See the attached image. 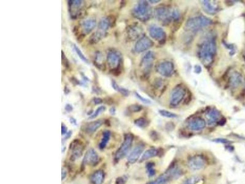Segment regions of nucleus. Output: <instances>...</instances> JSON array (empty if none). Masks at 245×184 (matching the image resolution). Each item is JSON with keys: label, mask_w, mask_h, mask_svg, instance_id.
<instances>
[{"label": "nucleus", "mask_w": 245, "mask_h": 184, "mask_svg": "<svg viewBox=\"0 0 245 184\" xmlns=\"http://www.w3.org/2000/svg\"><path fill=\"white\" fill-rule=\"evenodd\" d=\"M216 44L213 38H210L204 41L200 48L199 56L205 65L210 64L216 53Z\"/></svg>", "instance_id": "nucleus-1"}, {"label": "nucleus", "mask_w": 245, "mask_h": 184, "mask_svg": "<svg viewBox=\"0 0 245 184\" xmlns=\"http://www.w3.org/2000/svg\"><path fill=\"white\" fill-rule=\"evenodd\" d=\"M212 21L204 15H200L189 19L186 23L185 29L191 32H196L200 29L209 26Z\"/></svg>", "instance_id": "nucleus-2"}, {"label": "nucleus", "mask_w": 245, "mask_h": 184, "mask_svg": "<svg viewBox=\"0 0 245 184\" xmlns=\"http://www.w3.org/2000/svg\"><path fill=\"white\" fill-rule=\"evenodd\" d=\"M134 15L142 20H147L150 19L152 10L148 3L145 1H140L133 9Z\"/></svg>", "instance_id": "nucleus-3"}, {"label": "nucleus", "mask_w": 245, "mask_h": 184, "mask_svg": "<svg viewBox=\"0 0 245 184\" xmlns=\"http://www.w3.org/2000/svg\"><path fill=\"white\" fill-rule=\"evenodd\" d=\"M132 141H133V136L131 135L128 134L126 135L122 145L116 153L115 158L117 160L122 159L127 155V153H128L129 150L131 147Z\"/></svg>", "instance_id": "nucleus-4"}, {"label": "nucleus", "mask_w": 245, "mask_h": 184, "mask_svg": "<svg viewBox=\"0 0 245 184\" xmlns=\"http://www.w3.org/2000/svg\"><path fill=\"white\" fill-rule=\"evenodd\" d=\"M186 95L185 90L182 87H176L170 95V105L173 106L178 105Z\"/></svg>", "instance_id": "nucleus-5"}, {"label": "nucleus", "mask_w": 245, "mask_h": 184, "mask_svg": "<svg viewBox=\"0 0 245 184\" xmlns=\"http://www.w3.org/2000/svg\"><path fill=\"white\" fill-rule=\"evenodd\" d=\"M155 16L156 19L163 23H167L172 19V11L165 7H160L155 9Z\"/></svg>", "instance_id": "nucleus-6"}, {"label": "nucleus", "mask_w": 245, "mask_h": 184, "mask_svg": "<svg viewBox=\"0 0 245 184\" xmlns=\"http://www.w3.org/2000/svg\"><path fill=\"white\" fill-rule=\"evenodd\" d=\"M206 164V160L202 155H196L191 158L188 161L189 168L194 171L202 169Z\"/></svg>", "instance_id": "nucleus-7"}, {"label": "nucleus", "mask_w": 245, "mask_h": 184, "mask_svg": "<svg viewBox=\"0 0 245 184\" xmlns=\"http://www.w3.org/2000/svg\"><path fill=\"white\" fill-rule=\"evenodd\" d=\"M153 45V41L148 37L143 36L141 37L135 44V50L137 52H143Z\"/></svg>", "instance_id": "nucleus-8"}, {"label": "nucleus", "mask_w": 245, "mask_h": 184, "mask_svg": "<svg viewBox=\"0 0 245 184\" xmlns=\"http://www.w3.org/2000/svg\"><path fill=\"white\" fill-rule=\"evenodd\" d=\"M173 64L171 62L166 61L159 64L157 66V71L164 76H170L173 72Z\"/></svg>", "instance_id": "nucleus-9"}, {"label": "nucleus", "mask_w": 245, "mask_h": 184, "mask_svg": "<svg viewBox=\"0 0 245 184\" xmlns=\"http://www.w3.org/2000/svg\"><path fill=\"white\" fill-rule=\"evenodd\" d=\"M99 155L94 149H89L85 153L83 158V163L85 165H94L98 162Z\"/></svg>", "instance_id": "nucleus-10"}, {"label": "nucleus", "mask_w": 245, "mask_h": 184, "mask_svg": "<svg viewBox=\"0 0 245 184\" xmlns=\"http://www.w3.org/2000/svg\"><path fill=\"white\" fill-rule=\"evenodd\" d=\"M149 33L150 36L158 41H163L165 37L164 30L161 27L156 25H152L150 27Z\"/></svg>", "instance_id": "nucleus-11"}, {"label": "nucleus", "mask_w": 245, "mask_h": 184, "mask_svg": "<svg viewBox=\"0 0 245 184\" xmlns=\"http://www.w3.org/2000/svg\"><path fill=\"white\" fill-rule=\"evenodd\" d=\"M143 150H144L143 145L140 144V145L137 146L132 150V151L131 152V153L128 156V158H127L128 162L130 163H134L136 162L139 160V157L140 156Z\"/></svg>", "instance_id": "nucleus-12"}, {"label": "nucleus", "mask_w": 245, "mask_h": 184, "mask_svg": "<svg viewBox=\"0 0 245 184\" xmlns=\"http://www.w3.org/2000/svg\"><path fill=\"white\" fill-rule=\"evenodd\" d=\"M154 60V54L152 51L147 52L142 60V66L145 71H148L152 68Z\"/></svg>", "instance_id": "nucleus-13"}, {"label": "nucleus", "mask_w": 245, "mask_h": 184, "mask_svg": "<svg viewBox=\"0 0 245 184\" xmlns=\"http://www.w3.org/2000/svg\"><path fill=\"white\" fill-rule=\"evenodd\" d=\"M206 126V122L202 118L197 117L193 119L188 124L190 130L194 131H199L204 129Z\"/></svg>", "instance_id": "nucleus-14"}, {"label": "nucleus", "mask_w": 245, "mask_h": 184, "mask_svg": "<svg viewBox=\"0 0 245 184\" xmlns=\"http://www.w3.org/2000/svg\"><path fill=\"white\" fill-rule=\"evenodd\" d=\"M202 4L205 11L210 14H215L218 9L217 2L214 1H203Z\"/></svg>", "instance_id": "nucleus-15"}, {"label": "nucleus", "mask_w": 245, "mask_h": 184, "mask_svg": "<svg viewBox=\"0 0 245 184\" xmlns=\"http://www.w3.org/2000/svg\"><path fill=\"white\" fill-rule=\"evenodd\" d=\"M220 116V112L216 109H211L208 110L206 114V117L208 120V123L210 125L214 124L219 119Z\"/></svg>", "instance_id": "nucleus-16"}, {"label": "nucleus", "mask_w": 245, "mask_h": 184, "mask_svg": "<svg viewBox=\"0 0 245 184\" xmlns=\"http://www.w3.org/2000/svg\"><path fill=\"white\" fill-rule=\"evenodd\" d=\"M243 82L242 75L238 72H234L231 74L229 79V83L231 87L237 88Z\"/></svg>", "instance_id": "nucleus-17"}, {"label": "nucleus", "mask_w": 245, "mask_h": 184, "mask_svg": "<svg viewBox=\"0 0 245 184\" xmlns=\"http://www.w3.org/2000/svg\"><path fill=\"white\" fill-rule=\"evenodd\" d=\"M107 58L108 62L110 66L112 68H115L118 66L120 62V57L117 52L111 51L108 53Z\"/></svg>", "instance_id": "nucleus-18"}, {"label": "nucleus", "mask_w": 245, "mask_h": 184, "mask_svg": "<svg viewBox=\"0 0 245 184\" xmlns=\"http://www.w3.org/2000/svg\"><path fill=\"white\" fill-rule=\"evenodd\" d=\"M96 22L95 19H92V18L87 19L83 22L82 27H83V31L86 33H88L91 32L94 28V27H96Z\"/></svg>", "instance_id": "nucleus-19"}, {"label": "nucleus", "mask_w": 245, "mask_h": 184, "mask_svg": "<svg viewBox=\"0 0 245 184\" xmlns=\"http://www.w3.org/2000/svg\"><path fill=\"white\" fill-rule=\"evenodd\" d=\"M104 172L101 170H99L92 174L90 180L93 184H102L104 182Z\"/></svg>", "instance_id": "nucleus-20"}, {"label": "nucleus", "mask_w": 245, "mask_h": 184, "mask_svg": "<svg viewBox=\"0 0 245 184\" xmlns=\"http://www.w3.org/2000/svg\"><path fill=\"white\" fill-rule=\"evenodd\" d=\"M99 82L103 89L107 92L112 91L113 87H112V85H111V83L109 77L105 75H101L99 78Z\"/></svg>", "instance_id": "nucleus-21"}, {"label": "nucleus", "mask_w": 245, "mask_h": 184, "mask_svg": "<svg viewBox=\"0 0 245 184\" xmlns=\"http://www.w3.org/2000/svg\"><path fill=\"white\" fill-rule=\"evenodd\" d=\"M102 123L103 122L101 120L93 122L88 125V126L86 128V130L87 131V132L89 133H94L100 126H101Z\"/></svg>", "instance_id": "nucleus-22"}, {"label": "nucleus", "mask_w": 245, "mask_h": 184, "mask_svg": "<svg viewBox=\"0 0 245 184\" xmlns=\"http://www.w3.org/2000/svg\"><path fill=\"white\" fill-rule=\"evenodd\" d=\"M110 135H111V133L109 130H106L103 132L102 138L101 141L99 145V147L101 150H103L105 147H106V146L110 139Z\"/></svg>", "instance_id": "nucleus-23"}, {"label": "nucleus", "mask_w": 245, "mask_h": 184, "mask_svg": "<svg viewBox=\"0 0 245 184\" xmlns=\"http://www.w3.org/2000/svg\"><path fill=\"white\" fill-rule=\"evenodd\" d=\"M158 153H159L158 150H157V149H156V148H151V149H149V150H147V151L143 153V155H142V158H141L140 161H143L148 160V159H150V158H151L155 157V156L158 155Z\"/></svg>", "instance_id": "nucleus-24"}, {"label": "nucleus", "mask_w": 245, "mask_h": 184, "mask_svg": "<svg viewBox=\"0 0 245 184\" xmlns=\"http://www.w3.org/2000/svg\"><path fill=\"white\" fill-rule=\"evenodd\" d=\"M170 179H171V178L170 177L169 174L167 173H166L165 174L160 176L156 180H155L148 184H167V183Z\"/></svg>", "instance_id": "nucleus-25"}, {"label": "nucleus", "mask_w": 245, "mask_h": 184, "mask_svg": "<svg viewBox=\"0 0 245 184\" xmlns=\"http://www.w3.org/2000/svg\"><path fill=\"white\" fill-rule=\"evenodd\" d=\"M109 27V22L108 19L106 17L102 18L99 24V29L100 30V32L104 33L106 30L108 29Z\"/></svg>", "instance_id": "nucleus-26"}, {"label": "nucleus", "mask_w": 245, "mask_h": 184, "mask_svg": "<svg viewBox=\"0 0 245 184\" xmlns=\"http://www.w3.org/2000/svg\"><path fill=\"white\" fill-rule=\"evenodd\" d=\"M203 179L200 176H193L187 179L184 184H202Z\"/></svg>", "instance_id": "nucleus-27"}, {"label": "nucleus", "mask_w": 245, "mask_h": 184, "mask_svg": "<svg viewBox=\"0 0 245 184\" xmlns=\"http://www.w3.org/2000/svg\"><path fill=\"white\" fill-rule=\"evenodd\" d=\"M134 123H135V125L136 126H137L139 127L145 128V127H147L148 125L149 122H148V121L147 119H145L144 118H140L137 119L134 122Z\"/></svg>", "instance_id": "nucleus-28"}, {"label": "nucleus", "mask_w": 245, "mask_h": 184, "mask_svg": "<svg viewBox=\"0 0 245 184\" xmlns=\"http://www.w3.org/2000/svg\"><path fill=\"white\" fill-rule=\"evenodd\" d=\"M74 50H75V52H76L77 55L79 56V57L80 58V59H81L82 61H83V62H85V63H88V61L87 58L85 57V55L83 54V53H82V51L81 50V49H80L77 45H74Z\"/></svg>", "instance_id": "nucleus-29"}, {"label": "nucleus", "mask_w": 245, "mask_h": 184, "mask_svg": "<svg viewBox=\"0 0 245 184\" xmlns=\"http://www.w3.org/2000/svg\"><path fill=\"white\" fill-rule=\"evenodd\" d=\"M159 112L162 116L167 117V118H176L177 117V115L176 114H175V113H174L173 112H169L168 110H159Z\"/></svg>", "instance_id": "nucleus-30"}, {"label": "nucleus", "mask_w": 245, "mask_h": 184, "mask_svg": "<svg viewBox=\"0 0 245 184\" xmlns=\"http://www.w3.org/2000/svg\"><path fill=\"white\" fill-rule=\"evenodd\" d=\"M153 166H154V163H151V162L148 163L147 165V166H146L148 176H150V177H152V176H155V174H156V171H155V169H154Z\"/></svg>", "instance_id": "nucleus-31"}, {"label": "nucleus", "mask_w": 245, "mask_h": 184, "mask_svg": "<svg viewBox=\"0 0 245 184\" xmlns=\"http://www.w3.org/2000/svg\"><path fill=\"white\" fill-rule=\"evenodd\" d=\"M105 110H106V107H105V106H99V107L96 110V111L94 112V113H93V114H91V115H90L89 118H90V119L95 118L97 117L100 113H101L102 112H104Z\"/></svg>", "instance_id": "nucleus-32"}, {"label": "nucleus", "mask_w": 245, "mask_h": 184, "mask_svg": "<svg viewBox=\"0 0 245 184\" xmlns=\"http://www.w3.org/2000/svg\"><path fill=\"white\" fill-rule=\"evenodd\" d=\"M135 96H136V97L139 100H140L142 102H143V103H145V104H147V105H148V104H150L151 103V101L150 100H148V99H147V98H144V97H143L142 96H141L139 93H137V92H135Z\"/></svg>", "instance_id": "nucleus-33"}, {"label": "nucleus", "mask_w": 245, "mask_h": 184, "mask_svg": "<svg viewBox=\"0 0 245 184\" xmlns=\"http://www.w3.org/2000/svg\"><path fill=\"white\" fill-rule=\"evenodd\" d=\"M213 141L214 143H221V144H228L231 143L230 141H229L226 139H224V138L214 139L213 140Z\"/></svg>", "instance_id": "nucleus-34"}, {"label": "nucleus", "mask_w": 245, "mask_h": 184, "mask_svg": "<svg viewBox=\"0 0 245 184\" xmlns=\"http://www.w3.org/2000/svg\"><path fill=\"white\" fill-rule=\"evenodd\" d=\"M180 14L177 9H174L172 11V19L174 20H177L180 18Z\"/></svg>", "instance_id": "nucleus-35"}, {"label": "nucleus", "mask_w": 245, "mask_h": 184, "mask_svg": "<svg viewBox=\"0 0 245 184\" xmlns=\"http://www.w3.org/2000/svg\"><path fill=\"white\" fill-rule=\"evenodd\" d=\"M140 33V32L139 30L136 29V28H134V29L133 28V29H132L130 31V35H131V36L132 37H134V38H136L137 36H139Z\"/></svg>", "instance_id": "nucleus-36"}, {"label": "nucleus", "mask_w": 245, "mask_h": 184, "mask_svg": "<svg viewBox=\"0 0 245 184\" xmlns=\"http://www.w3.org/2000/svg\"><path fill=\"white\" fill-rule=\"evenodd\" d=\"M142 109V107L139 105H132L130 107V110L132 112H138Z\"/></svg>", "instance_id": "nucleus-37"}, {"label": "nucleus", "mask_w": 245, "mask_h": 184, "mask_svg": "<svg viewBox=\"0 0 245 184\" xmlns=\"http://www.w3.org/2000/svg\"><path fill=\"white\" fill-rule=\"evenodd\" d=\"M194 71H195V72L197 73H200L201 72V71H202V68H201V67L199 65H197V66H196V67H195Z\"/></svg>", "instance_id": "nucleus-38"}, {"label": "nucleus", "mask_w": 245, "mask_h": 184, "mask_svg": "<svg viewBox=\"0 0 245 184\" xmlns=\"http://www.w3.org/2000/svg\"><path fill=\"white\" fill-rule=\"evenodd\" d=\"M73 4H74L76 6L79 7V6L82 4V1H73Z\"/></svg>", "instance_id": "nucleus-39"}, {"label": "nucleus", "mask_w": 245, "mask_h": 184, "mask_svg": "<svg viewBox=\"0 0 245 184\" xmlns=\"http://www.w3.org/2000/svg\"><path fill=\"white\" fill-rule=\"evenodd\" d=\"M65 109L67 111H71V110H73L72 106L71 105H67L66 108H65Z\"/></svg>", "instance_id": "nucleus-40"}, {"label": "nucleus", "mask_w": 245, "mask_h": 184, "mask_svg": "<svg viewBox=\"0 0 245 184\" xmlns=\"http://www.w3.org/2000/svg\"><path fill=\"white\" fill-rule=\"evenodd\" d=\"M94 101L95 102V104H96V105H98V104H100V103L102 102L101 100V99H99V98H95Z\"/></svg>", "instance_id": "nucleus-41"}, {"label": "nucleus", "mask_w": 245, "mask_h": 184, "mask_svg": "<svg viewBox=\"0 0 245 184\" xmlns=\"http://www.w3.org/2000/svg\"><path fill=\"white\" fill-rule=\"evenodd\" d=\"M66 128L65 127V126H62V135H64L65 133H66Z\"/></svg>", "instance_id": "nucleus-42"}, {"label": "nucleus", "mask_w": 245, "mask_h": 184, "mask_svg": "<svg viewBox=\"0 0 245 184\" xmlns=\"http://www.w3.org/2000/svg\"><path fill=\"white\" fill-rule=\"evenodd\" d=\"M115 112V109L114 108H112L110 109V112L112 114L114 113Z\"/></svg>", "instance_id": "nucleus-43"}, {"label": "nucleus", "mask_w": 245, "mask_h": 184, "mask_svg": "<svg viewBox=\"0 0 245 184\" xmlns=\"http://www.w3.org/2000/svg\"><path fill=\"white\" fill-rule=\"evenodd\" d=\"M149 1L151 2V3H157L160 2V1Z\"/></svg>", "instance_id": "nucleus-44"}, {"label": "nucleus", "mask_w": 245, "mask_h": 184, "mask_svg": "<svg viewBox=\"0 0 245 184\" xmlns=\"http://www.w3.org/2000/svg\"><path fill=\"white\" fill-rule=\"evenodd\" d=\"M244 57H245V54H244Z\"/></svg>", "instance_id": "nucleus-45"}]
</instances>
